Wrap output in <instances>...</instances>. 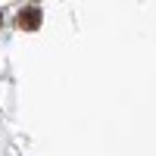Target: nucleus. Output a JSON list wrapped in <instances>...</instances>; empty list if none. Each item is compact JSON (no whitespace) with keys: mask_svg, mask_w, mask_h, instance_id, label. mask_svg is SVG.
Segmentation results:
<instances>
[{"mask_svg":"<svg viewBox=\"0 0 156 156\" xmlns=\"http://www.w3.org/2000/svg\"><path fill=\"white\" fill-rule=\"evenodd\" d=\"M16 25H19L22 31H34L37 25H41V9H37V6H25V9L19 12Z\"/></svg>","mask_w":156,"mask_h":156,"instance_id":"nucleus-1","label":"nucleus"},{"mask_svg":"<svg viewBox=\"0 0 156 156\" xmlns=\"http://www.w3.org/2000/svg\"><path fill=\"white\" fill-rule=\"evenodd\" d=\"M0 22H3V19H0Z\"/></svg>","mask_w":156,"mask_h":156,"instance_id":"nucleus-2","label":"nucleus"}]
</instances>
